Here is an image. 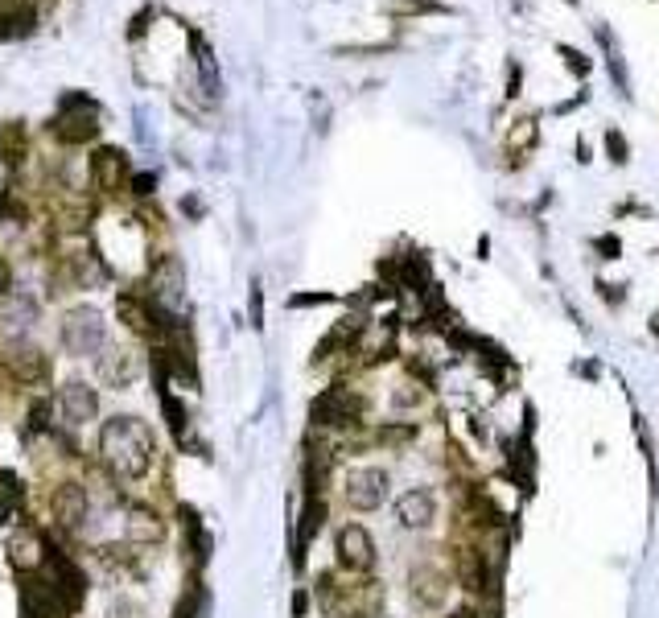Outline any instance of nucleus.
Returning a JSON list of instances; mask_svg holds the SVG:
<instances>
[{"mask_svg": "<svg viewBox=\"0 0 659 618\" xmlns=\"http://www.w3.org/2000/svg\"><path fill=\"white\" fill-rule=\"evenodd\" d=\"M157 454L153 429L136 417H112L99 429V462L116 478H145Z\"/></svg>", "mask_w": 659, "mask_h": 618, "instance_id": "obj_1", "label": "nucleus"}, {"mask_svg": "<svg viewBox=\"0 0 659 618\" xmlns=\"http://www.w3.org/2000/svg\"><path fill=\"white\" fill-rule=\"evenodd\" d=\"M342 499L351 511H379L392 499V474L384 466H359V470L346 474Z\"/></svg>", "mask_w": 659, "mask_h": 618, "instance_id": "obj_2", "label": "nucleus"}, {"mask_svg": "<svg viewBox=\"0 0 659 618\" xmlns=\"http://www.w3.org/2000/svg\"><path fill=\"white\" fill-rule=\"evenodd\" d=\"M334 557L342 565V573H351V577H363L375 569V536L363 528V524H342L334 532Z\"/></svg>", "mask_w": 659, "mask_h": 618, "instance_id": "obj_3", "label": "nucleus"}, {"mask_svg": "<svg viewBox=\"0 0 659 618\" xmlns=\"http://www.w3.org/2000/svg\"><path fill=\"white\" fill-rule=\"evenodd\" d=\"M408 598H412L416 610H425V614L445 610V602H449V573L437 569L433 561L416 565V569L408 573Z\"/></svg>", "mask_w": 659, "mask_h": 618, "instance_id": "obj_4", "label": "nucleus"}, {"mask_svg": "<svg viewBox=\"0 0 659 618\" xmlns=\"http://www.w3.org/2000/svg\"><path fill=\"white\" fill-rule=\"evenodd\" d=\"M62 342L75 355H95L103 347V318L95 309H71L62 322Z\"/></svg>", "mask_w": 659, "mask_h": 618, "instance_id": "obj_5", "label": "nucleus"}, {"mask_svg": "<svg viewBox=\"0 0 659 618\" xmlns=\"http://www.w3.org/2000/svg\"><path fill=\"white\" fill-rule=\"evenodd\" d=\"M396 520L400 528L408 532H425L437 524V495L429 487H408L400 499H396Z\"/></svg>", "mask_w": 659, "mask_h": 618, "instance_id": "obj_6", "label": "nucleus"}, {"mask_svg": "<svg viewBox=\"0 0 659 618\" xmlns=\"http://www.w3.org/2000/svg\"><path fill=\"white\" fill-rule=\"evenodd\" d=\"M5 367H9L13 380L33 384V380H42V375L50 371V359H46V351L38 347V342H29V338H13L9 347H5Z\"/></svg>", "mask_w": 659, "mask_h": 618, "instance_id": "obj_7", "label": "nucleus"}, {"mask_svg": "<svg viewBox=\"0 0 659 618\" xmlns=\"http://www.w3.org/2000/svg\"><path fill=\"white\" fill-rule=\"evenodd\" d=\"M58 417L66 421V425H87L95 412H99V396L87 388V384H66V388H58Z\"/></svg>", "mask_w": 659, "mask_h": 618, "instance_id": "obj_8", "label": "nucleus"}, {"mask_svg": "<svg viewBox=\"0 0 659 618\" xmlns=\"http://www.w3.org/2000/svg\"><path fill=\"white\" fill-rule=\"evenodd\" d=\"M99 112L91 108L87 99H66V116L58 120V132L66 136V141H75V145H83V141H91V136L99 132Z\"/></svg>", "mask_w": 659, "mask_h": 618, "instance_id": "obj_9", "label": "nucleus"}, {"mask_svg": "<svg viewBox=\"0 0 659 618\" xmlns=\"http://www.w3.org/2000/svg\"><path fill=\"white\" fill-rule=\"evenodd\" d=\"M33 322H38V301H33L29 293L9 289L5 297H0V326H5L9 334H21Z\"/></svg>", "mask_w": 659, "mask_h": 618, "instance_id": "obj_10", "label": "nucleus"}, {"mask_svg": "<svg viewBox=\"0 0 659 618\" xmlns=\"http://www.w3.org/2000/svg\"><path fill=\"white\" fill-rule=\"evenodd\" d=\"M9 561H13V569H21V573L42 569V561H46V544H42V536H33L29 528L13 532V536H9Z\"/></svg>", "mask_w": 659, "mask_h": 618, "instance_id": "obj_11", "label": "nucleus"}, {"mask_svg": "<svg viewBox=\"0 0 659 618\" xmlns=\"http://www.w3.org/2000/svg\"><path fill=\"white\" fill-rule=\"evenodd\" d=\"M91 178H95L99 190H120V186L128 182V161H124V153H116V149L95 153V157H91Z\"/></svg>", "mask_w": 659, "mask_h": 618, "instance_id": "obj_12", "label": "nucleus"}, {"mask_svg": "<svg viewBox=\"0 0 659 618\" xmlns=\"http://www.w3.org/2000/svg\"><path fill=\"white\" fill-rule=\"evenodd\" d=\"M54 515H58L62 528H79L83 515H87V491L79 483H62L54 491Z\"/></svg>", "mask_w": 659, "mask_h": 618, "instance_id": "obj_13", "label": "nucleus"}, {"mask_svg": "<svg viewBox=\"0 0 659 618\" xmlns=\"http://www.w3.org/2000/svg\"><path fill=\"white\" fill-rule=\"evenodd\" d=\"M99 375H103V384L124 388V384H132L136 375H141V363H136V355L112 347V351H103V359H99Z\"/></svg>", "mask_w": 659, "mask_h": 618, "instance_id": "obj_14", "label": "nucleus"}, {"mask_svg": "<svg viewBox=\"0 0 659 618\" xmlns=\"http://www.w3.org/2000/svg\"><path fill=\"white\" fill-rule=\"evenodd\" d=\"M429 388H425V380H400L396 388H392V412L396 417H412V412H421V408H429Z\"/></svg>", "mask_w": 659, "mask_h": 618, "instance_id": "obj_15", "label": "nucleus"}, {"mask_svg": "<svg viewBox=\"0 0 659 618\" xmlns=\"http://www.w3.org/2000/svg\"><path fill=\"white\" fill-rule=\"evenodd\" d=\"M536 141H540V128H536L532 116H524V120H515L511 132L503 136V149H507V157L519 165V161H524V157L536 149Z\"/></svg>", "mask_w": 659, "mask_h": 618, "instance_id": "obj_16", "label": "nucleus"}, {"mask_svg": "<svg viewBox=\"0 0 659 618\" xmlns=\"http://www.w3.org/2000/svg\"><path fill=\"white\" fill-rule=\"evenodd\" d=\"M161 536H165V524L157 520L149 507H132L128 511V540L132 544H157Z\"/></svg>", "mask_w": 659, "mask_h": 618, "instance_id": "obj_17", "label": "nucleus"}, {"mask_svg": "<svg viewBox=\"0 0 659 618\" xmlns=\"http://www.w3.org/2000/svg\"><path fill=\"white\" fill-rule=\"evenodd\" d=\"M388 9L396 17H416V13H441L437 0H388Z\"/></svg>", "mask_w": 659, "mask_h": 618, "instance_id": "obj_18", "label": "nucleus"}, {"mask_svg": "<svg viewBox=\"0 0 659 618\" xmlns=\"http://www.w3.org/2000/svg\"><path fill=\"white\" fill-rule=\"evenodd\" d=\"M112 618H145V610L136 606V602H128V598H124V602H116V606H112Z\"/></svg>", "mask_w": 659, "mask_h": 618, "instance_id": "obj_19", "label": "nucleus"}, {"mask_svg": "<svg viewBox=\"0 0 659 618\" xmlns=\"http://www.w3.org/2000/svg\"><path fill=\"white\" fill-rule=\"evenodd\" d=\"M610 149H614V161H622V153H627V149H622V136L618 132H610Z\"/></svg>", "mask_w": 659, "mask_h": 618, "instance_id": "obj_20", "label": "nucleus"}, {"mask_svg": "<svg viewBox=\"0 0 659 618\" xmlns=\"http://www.w3.org/2000/svg\"><path fill=\"white\" fill-rule=\"evenodd\" d=\"M9 293V268H5V260H0V297Z\"/></svg>", "mask_w": 659, "mask_h": 618, "instance_id": "obj_21", "label": "nucleus"}]
</instances>
